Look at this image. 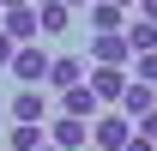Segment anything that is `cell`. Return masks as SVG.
<instances>
[{"label": "cell", "instance_id": "cell-13", "mask_svg": "<svg viewBox=\"0 0 157 151\" xmlns=\"http://www.w3.org/2000/svg\"><path fill=\"white\" fill-rule=\"evenodd\" d=\"M127 48H133V55H151V48H157V24H145V18L127 24Z\"/></svg>", "mask_w": 157, "mask_h": 151}, {"label": "cell", "instance_id": "cell-11", "mask_svg": "<svg viewBox=\"0 0 157 151\" xmlns=\"http://www.w3.org/2000/svg\"><path fill=\"white\" fill-rule=\"evenodd\" d=\"M67 24H73V6H60V0H42L36 6V30L42 37H67Z\"/></svg>", "mask_w": 157, "mask_h": 151}, {"label": "cell", "instance_id": "cell-17", "mask_svg": "<svg viewBox=\"0 0 157 151\" xmlns=\"http://www.w3.org/2000/svg\"><path fill=\"white\" fill-rule=\"evenodd\" d=\"M12 55H18V42H12L6 30H0V67H12Z\"/></svg>", "mask_w": 157, "mask_h": 151}, {"label": "cell", "instance_id": "cell-15", "mask_svg": "<svg viewBox=\"0 0 157 151\" xmlns=\"http://www.w3.org/2000/svg\"><path fill=\"white\" fill-rule=\"evenodd\" d=\"M127 79H139V85H157V48L151 55H133V73Z\"/></svg>", "mask_w": 157, "mask_h": 151}, {"label": "cell", "instance_id": "cell-21", "mask_svg": "<svg viewBox=\"0 0 157 151\" xmlns=\"http://www.w3.org/2000/svg\"><path fill=\"white\" fill-rule=\"evenodd\" d=\"M60 6H73V12H78V6H91V0H60Z\"/></svg>", "mask_w": 157, "mask_h": 151}, {"label": "cell", "instance_id": "cell-4", "mask_svg": "<svg viewBox=\"0 0 157 151\" xmlns=\"http://www.w3.org/2000/svg\"><path fill=\"white\" fill-rule=\"evenodd\" d=\"M85 85H91L97 103H121V91H127V67H91Z\"/></svg>", "mask_w": 157, "mask_h": 151}, {"label": "cell", "instance_id": "cell-6", "mask_svg": "<svg viewBox=\"0 0 157 151\" xmlns=\"http://www.w3.org/2000/svg\"><path fill=\"white\" fill-rule=\"evenodd\" d=\"M48 145H60V151H78V145H91V121L55 115V121H48Z\"/></svg>", "mask_w": 157, "mask_h": 151}, {"label": "cell", "instance_id": "cell-3", "mask_svg": "<svg viewBox=\"0 0 157 151\" xmlns=\"http://www.w3.org/2000/svg\"><path fill=\"white\" fill-rule=\"evenodd\" d=\"M127 55H133L127 48V30H97L91 37V67H121Z\"/></svg>", "mask_w": 157, "mask_h": 151}, {"label": "cell", "instance_id": "cell-20", "mask_svg": "<svg viewBox=\"0 0 157 151\" xmlns=\"http://www.w3.org/2000/svg\"><path fill=\"white\" fill-rule=\"evenodd\" d=\"M6 6H30V0H0V12H6Z\"/></svg>", "mask_w": 157, "mask_h": 151}, {"label": "cell", "instance_id": "cell-8", "mask_svg": "<svg viewBox=\"0 0 157 151\" xmlns=\"http://www.w3.org/2000/svg\"><path fill=\"white\" fill-rule=\"evenodd\" d=\"M127 121H139V115H151L157 109V85H139V79H127V91H121V103H115Z\"/></svg>", "mask_w": 157, "mask_h": 151}, {"label": "cell", "instance_id": "cell-10", "mask_svg": "<svg viewBox=\"0 0 157 151\" xmlns=\"http://www.w3.org/2000/svg\"><path fill=\"white\" fill-rule=\"evenodd\" d=\"M60 115H73V121H97L103 103L91 97V85H73V91H60Z\"/></svg>", "mask_w": 157, "mask_h": 151}, {"label": "cell", "instance_id": "cell-16", "mask_svg": "<svg viewBox=\"0 0 157 151\" xmlns=\"http://www.w3.org/2000/svg\"><path fill=\"white\" fill-rule=\"evenodd\" d=\"M133 133H139V139H151V145H157V109H151V115H139V121H133Z\"/></svg>", "mask_w": 157, "mask_h": 151}, {"label": "cell", "instance_id": "cell-14", "mask_svg": "<svg viewBox=\"0 0 157 151\" xmlns=\"http://www.w3.org/2000/svg\"><path fill=\"white\" fill-rule=\"evenodd\" d=\"M91 24H97V30H127L121 6H109V0H97V6H91Z\"/></svg>", "mask_w": 157, "mask_h": 151}, {"label": "cell", "instance_id": "cell-2", "mask_svg": "<svg viewBox=\"0 0 157 151\" xmlns=\"http://www.w3.org/2000/svg\"><path fill=\"white\" fill-rule=\"evenodd\" d=\"M48 60H55V55H42L36 42H18V55H12L6 73L18 79V85H42V79H48Z\"/></svg>", "mask_w": 157, "mask_h": 151}, {"label": "cell", "instance_id": "cell-24", "mask_svg": "<svg viewBox=\"0 0 157 151\" xmlns=\"http://www.w3.org/2000/svg\"><path fill=\"white\" fill-rule=\"evenodd\" d=\"M0 121H6V103H0Z\"/></svg>", "mask_w": 157, "mask_h": 151}, {"label": "cell", "instance_id": "cell-1", "mask_svg": "<svg viewBox=\"0 0 157 151\" xmlns=\"http://www.w3.org/2000/svg\"><path fill=\"white\" fill-rule=\"evenodd\" d=\"M127 139H133V121L127 115H97L91 121V151H121Z\"/></svg>", "mask_w": 157, "mask_h": 151}, {"label": "cell", "instance_id": "cell-19", "mask_svg": "<svg viewBox=\"0 0 157 151\" xmlns=\"http://www.w3.org/2000/svg\"><path fill=\"white\" fill-rule=\"evenodd\" d=\"M139 12H145V24H157V0H139Z\"/></svg>", "mask_w": 157, "mask_h": 151}, {"label": "cell", "instance_id": "cell-12", "mask_svg": "<svg viewBox=\"0 0 157 151\" xmlns=\"http://www.w3.org/2000/svg\"><path fill=\"white\" fill-rule=\"evenodd\" d=\"M42 133H48V127H36V121H12L6 151H36V145H42Z\"/></svg>", "mask_w": 157, "mask_h": 151}, {"label": "cell", "instance_id": "cell-9", "mask_svg": "<svg viewBox=\"0 0 157 151\" xmlns=\"http://www.w3.org/2000/svg\"><path fill=\"white\" fill-rule=\"evenodd\" d=\"M0 30H6L12 42H36V37H42V30H36V6H6Z\"/></svg>", "mask_w": 157, "mask_h": 151}, {"label": "cell", "instance_id": "cell-18", "mask_svg": "<svg viewBox=\"0 0 157 151\" xmlns=\"http://www.w3.org/2000/svg\"><path fill=\"white\" fill-rule=\"evenodd\" d=\"M121 151H157V145H151V139H139V133H133V139H127V145H121Z\"/></svg>", "mask_w": 157, "mask_h": 151}, {"label": "cell", "instance_id": "cell-22", "mask_svg": "<svg viewBox=\"0 0 157 151\" xmlns=\"http://www.w3.org/2000/svg\"><path fill=\"white\" fill-rule=\"evenodd\" d=\"M109 6H121V12H127V6H133V0H109Z\"/></svg>", "mask_w": 157, "mask_h": 151}, {"label": "cell", "instance_id": "cell-5", "mask_svg": "<svg viewBox=\"0 0 157 151\" xmlns=\"http://www.w3.org/2000/svg\"><path fill=\"white\" fill-rule=\"evenodd\" d=\"M6 115H12V121H48V97H42V85H18V97H12V103H6Z\"/></svg>", "mask_w": 157, "mask_h": 151}, {"label": "cell", "instance_id": "cell-7", "mask_svg": "<svg viewBox=\"0 0 157 151\" xmlns=\"http://www.w3.org/2000/svg\"><path fill=\"white\" fill-rule=\"evenodd\" d=\"M42 85H48V91H73V85H85V60H78V55H55Z\"/></svg>", "mask_w": 157, "mask_h": 151}, {"label": "cell", "instance_id": "cell-23", "mask_svg": "<svg viewBox=\"0 0 157 151\" xmlns=\"http://www.w3.org/2000/svg\"><path fill=\"white\" fill-rule=\"evenodd\" d=\"M36 151H60V145H36Z\"/></svg>", "mask_w": 157, "mask_h": 151}]
</instances>
